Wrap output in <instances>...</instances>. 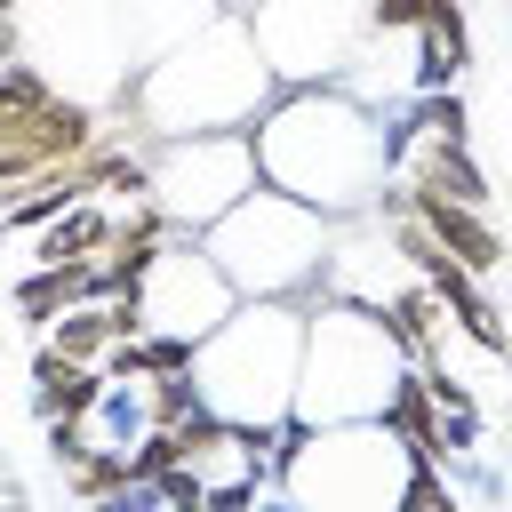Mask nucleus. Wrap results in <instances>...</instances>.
<instances>
[{
    "mask_svg": "<svg viewBox=\"0 0 512 512\" xmlns=\"http://www.w3.org/2000/svg\"><path fill=\"white\" fill-rule=\"evenodd\" d=\"M256 176V144L248 128H208V136H152L144 144V200L176 224V232H208L232 200H248Z\"/></svg>",
    "mask_w": 512,
    "mask_h": 512,
    "instance_id": "nucleus-7",
    "label": "nucleus"
},
{
    "mask_svg": "<svg viewBox=\"0 0 512 512\" xmlns=\"http://www.w3.org/2000/svg\"><path fill=\"white\" fill-rule=\"evenodd\" d=\"M104 400V368H80V360H56L48 344L32 352V416L40 424H56V416H72V424H88V408Z\"/></svg>",
    "mask_w": 512,
    "mask_h": 512,
    "instance_id": "nucleus-14",
    "label": "nucleus"
},
{
    "mask_svg": "<svg viewBox=\"0 0 512 512\" xmlns=\"http://www.w3.org/2000/svg\"><path fill=\"white\" fill-rule=\"evenodd\" d=\"M224 8L216 0H120V48H128V72L160 64L176 40H192L200 24H216Z\"/></svg>",
    "mask_w": 512,
    "mask_h": 512,
    "instance_id": "nucleus-12",
    "label": "nucleus"
},
{
    "mask_svg": "<svg viewBox=\"0 0 512 512\" xmlns=\"http://www.w3.org/2000/svg\"><path fill=\"white\" fill-rule=\"evenodd\" d=\"M504 32H512V24H504Z\"/></svg>",
    "mask_w": 512,
    "mask_h": 512,
    "instance_id": "nucleus-24",
    "label": "nucleus"
},
{
    "mask_svg": "<svg viewBox=\"0 0 512 512\" xmlns=\"http://www.w3.org/2000/svg\"><path fill=\"white\" fill-rule=\"evenodd\" d=\"M392 512H464V496L448 488V472L440 464H408V488H400V504Z\"/></svg>",
    "mask_w": 512,
    "mask_h": 512,
    "instance_id": "nucleus-18",
    "label": "nucleus"
},
{
    "mask_svg": "<svg viewBox=\"0 0 512 512\" xmlns=\"http://www.w3.org/2000/svg\"><path fill=\"white\" fill-rule=\"evenodd\" d=\"M208 512H272L264 496H224V504H208Z\"/></svg>",
    "mask_w": 512,
    "mask_h": 512,
    "instance_id": "nucleus-22",
    "label": "nucleus"
},
{
    "mask_svg": "<svg viewBox=\"0 0 512 512\" xmlns=\"http://www.w3.org/2000/svg\"><path fill=\"white\" fill-rule=\"evenodd\" d=\"M296 360H304V304L296 296H240L200 344H192V384L200 408L248 432H272L296 400Z\"/></svg>",
    "mask_w": 512,
    "mask_h": 512,
    "instance_id": "nucleus-3",
    "label": "nucleus"
},
{
    "mask_svg": "<svg viewBox=\"0 0 512 512\" xmlns=\"http://www.w3.org/2000/svg\"><path fill=\"white\" fill-rule=\"evenodd\" d=\"M248 32L280 88H320V80L352 72V56L376 24H368V0H256Z\"/></svg>",
    "mask_w": 512,
    "mask_h": 512,
    "instance_id": "nucleus-8",
    "label": "nucleus"
},
{
    "mask_svg": "<svg viewBox=\"0 0 512 512\" xmlns=\"http://www.w3.org/2000/svg\"><path fill=\"white\" fill-rule=\"evenodd\" d=\"M400 208L472 272V280H496V272H512V240L488 224V208H464V200H448V192H416V184H400Z\"/></svg>",
    "mask_w": 512,
    "mask_h": 512,
    "instance_id": "nucleus-10",
    "label": "nucleus"
},
{
    "mask_svg": "<svg viewBox=\"0 0 512 512\" xmlns=\"http://www.w3.org/2000/svg\"><path fill=\"white\" fill-rule=\"evenodd\" d=\"M256 144V176L304 208H320L328 224L368 216L384 192V152H376V104H360L352 88L320 80V88H272V104L248 120Z\"/></svg>",
    "mask_w": 512,
    "mask_h": 512,
    "instance_id": "nucleus-1",
    "label": "nucleus"
},
{
    "mask_svg": "<svg viewBox=\"0 0 512 512\" xmlns=\"http://www.w3.org/2000/svg\"><path fill=\"white\" fill-rule=\"evenodd\" d=\"M80 296H104V272L96 264H32L16 288H8V304H16V320L24 328H48L64 304H80Z\"/></svg>",
    "mask_w": 512,
    "mask_h": 512,
    "instance_id": "nucleus-15",
    "label": "nucleus"
},
{
    "mask_svg": "<svg viewBox=\"0 0 512 512\" xmlns=\"http://www.w3.org/2000/svg\"><path fill=\"white\" fill-rule=\"evenodd\" d=\"M40 432H48V464H56V472H72V464L96 448V440H88V424H72V416H56V424H40Z\"/></svg>",
    "mask_w": 512,
    "mask_h": 512,
    "instance_id": "nucleus-19",
    "label": "nucleus"
},
{
    "mask_svg": "<svg viewBox=\"0 0 512 512\" xmlns=\"http://www.w3.org/2000/svg\"><path fill=\"white\" fill-rule=\"evenodd\" d=\"M232 304L240 296L216 272V256L200 248V232H168V248L136 280V320H144V336H168V344H200Z\"/></svg>",
    "mask_w": 512,
    "mask_h": 512,
    "instance_id": "nucleus-9",
    "label": "nucleus"
},
{
    "mask_svg": "<svg viewBox=\"0 0 512 512\" xmlns=\"http://www.w3.org/2000/svg\"><path fill=\"white\" fill-rule=\"evenodd\" d=\"M272 72H264V56H256V32H248V16H216V24H200L192 40H176L160 64H144V72H128L120 80V112L136 120V136L152 144V136H208V128H248L264 104H272Z\"/></svg>",
    "mask_w": 512,
    "mask_h": 512,
    "instance_id": "nucleus-2",
    "label": "nucleus"
},
{
    "mask_svg": "<svg viewBox=\"0 0 512 512\" xmlns=\"http://www.w3.org/2000/svg\"><path fill=\"white\" fill-rule=\"evenodd\" d=\"M0 512H32V488L16 472H0Z\"/></svg>",
    "mask_w": 512,
    "mask_h": 512,
    "instance_id": "nucleus-20",
    "label": "nucleus"
},
{
    "mask_svg": "<svg viewBox=\"0 0 512 512\" xmlns=\"http://www.w3.org/2000/svg\"><path fill=\"white\" fill-rule=\"evenodd\" d=\"M128 336H144L136 296H80V304H64V312L40 328V344H48L56 360H80V368H104V352L128 344Z\"/></svg>",
    "mask_w": 512,
    "mask_h": 512,
    "instance_id": "nucleus-11",
    "label": "nucleus"
},
{
    "mask_svg": "<svg viewBox=\"0 0 512 512\" xmlns=\"http://www.w3.org/2000/svg\"><path fill=\"white\" fill-rule=\"evenodd\" d=\"M408 464L416 456L384 424H272V488L296 512H392Z\"/></svg>",
    "mask_w": 512,
    "mask_h": 512,
    "instance_id": "nucleus-4",
    "label": "nucleus"
},
{
    "mask_svg": "<svg viewBox=\"0 0 512 512\" xmlns=\"http://www.w3.org/2000/svg\"><path fill=\"white\" fill-rule=\"evenodd\" d=\"M408 368V352L392 344V328L360 304H312L304 312V360H296V424H376L392 376Z\"/></svg>",
    "mask_w": 512,
    "mask_h": 512,
    "instance_id": "nucleus-5",
    "label": "nucleus"
},
{
    "mask_svg": "<svg viewBox=\"0 0 512 512\" xmlns=\"http://www.w3.org/2000/svg\"><path fill=\"white\" fill-rule=\"evenodd\" d=\"M112 232H120V208H104V200L88 192V200H72L56 224L32 232V264H96V256L112 248Z\"/></svg>",
    "mask_w": 512,
    "mask_h": 512,
    "instance_id": "nucleus-13",
    "label": "nucleus"
},
{
    "mask_svg": "<svg viewBox=\"0 0 512 512\" xmlns=\"http://www.w3.org/2000/svg\"><path fill=\"white\" fill-rule=\"evenodd\" d=\"M328 232L336 224L320 208L256 184L248 200H232L200 232V248L216 256V272L232 280V296H296L312 312V280H320V256H328Z\"/></svg>",
    "mask_w": 512,
    "mask_h": 512,
    "instance_id": "nucleus-6",
    "label": "nucleus"
},
{
    "mask_svg": "<svg viewBox=\"0 0 512 512\" xmlns=\"http://www.w3.org/2000/svg\"><path fill=\"white\" fill-rule=\"evenodd\" d=\"M416 128L440 136V144H472V112H464V88H432V96H408Z\"/></svg>",
    "mask_w": 512,
    "mask_h": 512,
    "instance_id": "nucleus-16",
    "label": "nucleus"
},
{
    "mask_svg": "<svg viewBox=\"0 0 512 512\" xmlns=\"http://www.w3.org/2000/svg\"><path fill=\"white\" fill-rule=\"evenodd\" d=\"M16 56H24V24H16V16H0V64H16Z\"/></svg>",
    "mask_w": 512,
    "mask_h": 512,
    "instance_id": "nucleus-21",
    "label": "nucleus"
},
{
    "mask_svg": "<svg viewBox=\"0 0 512 512\" xmlns=\"http://www.w3.org/2000/svg\"><path fill=\"white\" fill-rule=\"evenodd\" d=\"M216 8H232V16H248V8H256V0H216Z\"/></svg>",
    "mask_w": 512,
    "mask_h": 512,
    "instance_id": "nucleus-23",
    "label": "nucleus"
},
{
    "mask_svg": "<svg viewBox=\"0 0 512 512\" xmlns=\"http://www.w3.org/2000/svg\"><path fill=\"white\" fill-rule=\"evenodd\" d=\"M64 488H72L80 504H104L112 488H128V456H120V448H88V456L64 472Z\"/></svg>",
    "mask_w": 512,
    "mask_h": 512,
    "instance_id": "nucleus-17",
    "label": "nucleus"
}]
</instances>
